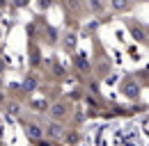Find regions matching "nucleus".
Returning <instances> with one entry per match:
<instances>
[{
  "label": "nucleus",
  "instance_id": "f257e3e1",
  "mask_svg": "<svg viewBox=\"0 0 149 146\" xmlns=\"http://www.w3.org/2000/svg\"><path fill=\"white\" fill-rule=\"evenodd\" d=\"M76 64H78V66H80V69H87V62H85V59H83V57H76Z\"/></svg>",
  "mask_w": 149,
  "mask_h": 146
},
{
  "label": "nucleus",
  "instance_id": "f03ea898",
  "mask_svg": "<svg viewBox=\"0 0 149 146\" xmlns=\"http://www.w3.org/2000/svg\"><path fill=\"white\" fill-rule=\"evenodd\" d=\"M112 5H115V7H117V9H124V7H126V2H124V0H115V2H112Z\"/></svg>",
  "mask_w": 149,
  "mask_h": 146
}]
</instances>
